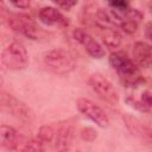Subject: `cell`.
<instances>
[{"label":"cell","mask_w":152,"mask_h":152,"mask_svg":"<svg viewBox=\"0 0 152 152\" xmlns=\"http://www.w3.org/2000/svg\"><path fill=\"white\" fill-rule=\"evenodd\" d=\"M59 8H62V10H65V11H69V10H71L76 4H77V1L78 0H52Z\"/></svg>","instance_id":"obj_16"},{"label":"cell","mask_w":152,"mask_h":152,"mask_svg":"<svg viewBox=\"0 0 152 152\" xmlns=\"http://www.w3.org/2000/svg\"><path fill=\"white\" fill-rule=\"evenodd\" d=\"M101 28V38L102 42L104 43V45L107 48H118L121 44V34L113 27V26H108V27H100Z\"/></svg>","instance_id":"obj_12"},{"label":"cell","mask_w":152,"mask_h":152,"mask_svg":"<svg viewBox=\"0 0 152 152\" xmlns=\"http://www.w3.org/2000/svg\"><path fill=\"white\" fill-rule=\"evenodd\" d=\"M81 137H82V139H84V140H87V141H93V140L97 137V132H96L94 128L86 127V128L82 129Z\"/></svg>","instance_id":"obj_15"},{"label":"cell","mask_w":152,"mask_h":152,"mask_svg":"<svg viewBox=\"0 0 152 152\" xmlns=\"http://www.w3.org/2000/svg\"><path fill=\"white\" fill-rule=\"evenodd\" d=\"M44 64L49 70L57 75H65L75 69L72 55L63 49H53L44 55Z\"/></svg>","instance_id":"obj_2"},{"label":"cell","mask_w":152,"mask_h":152,"mask_svg":"<svg viewBox=\"0 0 152 152\" xmlns=\"http://www.w3.org/2000/svg\"><path fill=\"white\" fill-rule=\"evenodd\" d=\"M88 83L90 88L104 101L110 104H116L119 102V94L114 86L101 74H93L90 75Z\"/></svg>","instance_id":"obj_4"},{"label":"cell","mask_w":152,"mask_h":152,"mask_svg":"<svg viewBox=\"0 0 152 152\" xmlns=\"http://www.w3.org/2000/svg\"><path fill=\"white\" fill-rule=\"evenodd\" d=\"M1 62L8 70H21L28 64V53L21 43L12 42L2 50Z\"/></svg>","instance_id":"obj_3"},{"label":"cell","mask_w":152,"mask_h":152,"mask_svg":"<svg viewBox=\"0 0 152 152\" xmlns=\"http://www.w3.org/2000/svg\"><path fill=\"white\" fill-rule=\"evenodd\" d=\"M39 20L48 26H66L69 24L68 19L55 7H43L38 13Z\"/></svg>","instance_id":"obj_8"},{"label":"cell","mask_w":152,"mask_h":152,"mask_svg":"<svg viewBox=\"0 0 152 152\" xmlns=\"http://www.w3.org/2000/svg\"><path fill=\"white\" fill-rule=\"evenodd\" d=\"M74 137V129L70 125H63L55 134V148L59 151L69 150Z\"/></svg>","instance_id":"obj_10"},{"label":"cell","mask_w":152,"mask_h":152,"mask_svg":"<svg viewBox=\"0 0 152 152\" xmlns=\"http://www.w3.org/2000/svg\"><path fill=\"white\" fill-rule=\"evenodd\" d=\"M77 109L88 119H90L94 124H96L100 127H108L109 125V118L107 116L106 112L97 106L95 102L88 99H78L76 102Z\"/></svg>","instance_id":"obj_5"},{"label":"cell","mask_w":152,"mask_h":152,"mask_svg":"<svg viewBox=\"0 0 152 152\" xmlns=\"http://www.w3.org/2000/svg\"><path fill=\"white\" fill-rule=\"evenodd\" d=\"M150 66H151V68H152V63H151V65H150Z\"/></svg>","instance_id":"obj_20"},{"label":"cell","mask_w":152,"mask_h":152,"mask_svg":"<svg viewBox=\"0 0 152 152\" xmlns=\"http://www.w3.org/2000/svg\"><path fill=\"white\" fill-rule=\"evenodd\" d=\"M110 66L118 72V76L122 84L126 87H133L141 82V75L138 64L122 51L112 52L109 56Z\"/></svg>","instance_id":"obj_1"},{"label":"cell","mask_w":152,"mask_h":152,"mask_svg":"<svg viewBox=\"0 0 152 152\" xmlns=\"http://www.w3.org/2000/svg\"><path fill=\"white\" fill-rule=\"evenodd\" d=\"M8 25L14 32L24 34L31 39H38L42 34L40 27H38L36 25V23L26 15H19V14L10 15Z\"/></svg>","instance_id":"obj_6"},{"label":"cell","mask_w":152,"mask_h":152,"mask_svg":"<svg viewBox=\"0 0 152 152\" xmlns=\"http://www.w3.org/2000/svg\"><path fill=\"white\" fill-rule=\"evenodd\" d=\"M107 4L112 8V11L118 13H124L129 10V0H107Z\"/></svg>","instance_id":"obj_14"},{"label":"cell","mask_w":152,"mask_h":152,"mask_svg":"<svg viewBox=\"0 0 152 152\" xmlns=\"http://www.w3.org/2000/svg\"><path fill=\"white\" fill-rule=\"evenodd\" d=\"M18 141V133L17 131L8 125L0 126V145L2 148L6 150H14L17 148Z\"/></svg>","instance_id":"obj_11"},{"label":"cell","mask_w":152,"mask_h":152,"mask_svg":"<svg viewBox=\"0 0 152 152\" xmlns=\"http://www.w3.org/2000/svg\"><path fill=\"white\" fill-rule=\"evenodd\" d=\"M132 59L138 66H150L152 63V45L145 42H137L132 49Z\"/></svg>","instance_id":"obj_9"},{"label":"cell","mask_w":152,"mask_h":152,"mask_svg":"<svg viewBox=\"0 0 152 152\" xmlns=\"http://www.w3.org/2000/svg\"><path fill=\"white\" fill-rule=\"evenodd\" d=\"M144 32H145V37L152 42V21H148L145 24L144 27Z\"/></svg>","instance_id":"obj_19"},{"label":"cell","mask_w":152,"mask_h":152,"mask_svg":"<svg viewBox=\"0 0 152 152\" xmlns=\"http://www.w3.org/2000/svg\"><path fill=\"white\" fill-rule=\"evenodd\" d=\"M7 1L18 10H26L31 5V0H7Z\"/></svg>","instance_id":"obj_18"},{"label":"cell","mask_w":152,"mask_h":152,"mask_svg":"<svg viewBox=\"0 0 152 152\" xmlns=\"http://www.w3.org/2000/svg\"><path fill=\"white\" fill-rule=\"evenodd\" d=\"M55 134H56V131L53 129V127L46 125V126H42L39 128V132H38V135L36 139L45 146L46 144L51 142L55 139Z\"/></svg>","instance_id":"obj_13"},{"label":"cell","mask_w":152,"mask_h":152,"mask_svg":"<svg viewBox=\"0 0 152 152\" xmlns=\"http://www.w3.org/2000/svg\"><path fill=\"white\" fill-rule=\"evenodd\" d=\"M140 101H141V103L144 104V107H145L147 110L151 109V108H152V93L148 91V90L144 91V93L141 94Z\"/></svg>","instance_id":"obj_17"},{"label":"cell","mask_w":152,"mask_h":152,"mask_svg":"<svg viewBox=\"0 0 152 152\" xmlns=\"http://www.w3.org/2000/svg\"><path fill=\"white\" fill-rule=\"evenodd\" d=\"M72 36H74L75 40H77L93 58L100 59L104 56L106 52H104V49L102 48V45L86 30L75 28L72 32Z\"/></svg>","instance_id":"obj_7"}]
</instances>
